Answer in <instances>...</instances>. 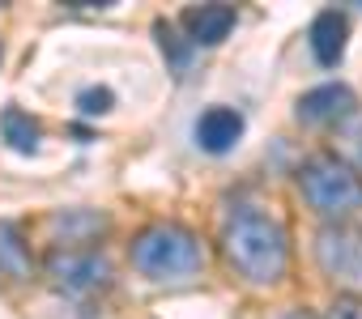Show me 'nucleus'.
<instances>
[{
	"label": "nucleus",
	"instance_id": "obj_1",
	"mask_svg": "<svg viewBox=\"0 0 362 319\" xmlns=\"http://www.w3.org/2000/svg\"><path fill=\"white\" fill-rule=\"evenodd\" d=\"M222 247L226 260L239 277H247L252 285H277L290 268V239L286 226L260 209H239L230 213V222L222 226Z\"/></svg>",
	"mask_w": 362,
	"mask_h": 319
},
{
	"label": "nucleus",
	"instance_id": "obj_2",
	"mask_svg": "<svg viewBox=\"0 0 362 319\" xmlns=\"http://www.w3.org/2000/svg\"><path fill=\"white\" fill-rule=\"evenodd\" d=\"M128 260L141 277L158 281V285H179V281H192L205 272V247L201 239L179 226V222H153L145 226L132 247H128Z\"/></svg>",
	"mask_w": 362,
	"mask_h": 319
},
{
	"label": "nucleus",
	"instance_id": "obj_3",
	"mask_svg": "<svg viewBox=\"0 0 362 319\" xmlns=\"http://www.w3.org/2000/svg\"><path fill=\"white\" fill-rule=\"evenodd\" d=\"M298 192L332 226H345L354 213H362V175L332 149L311 153L298 167Z\"/></svg>",
	"mask_w": 362,
	"mask_h": 319
},
{
	"label": "nucleus",
	"instance_id": "obj_4",
	"mask_svg": "<svg viewBox=\"0 0 362 319\" xmlns=\"http://www.w3.org/2000/svg\"><path fill=\"white\" fill-rule=\"evenodd\" d=\"M315 260L332 285L362 298V226H324L315 234Z\"/></svg>",
	"mask_w": 362,
	"mask_h": 319
},
{
	"label": "nucleus",
	"instance_id": "obj_5",
	"mask_svg": "<svg viewBox=\"0 0 362 319\" xmlns=\"http://www.w3.org/2000/svg\"><path fill=\"white\" fill-rule=\"evenodd\" d=\"M47 277L64 294H94L111 281V264L94 247H56L47 255Z\"/></svg>",
	"mask_w": 362,
	"mask_h": 319
},
{
	"label": "nucleus",
	"instance_id": "obj_6",
	"mask_svg": "<svg viewBox=\"0 0 362 319\" xmlns=\"http://www.w3.org/2000/svg\"><path fill=\"white\" fill-rule=\"evenodd\" d=\"M354 111H358V98L341 81H324V85L307 90L294 107L298 124H311V128H345L354 119Z\"/></svg>",
	"mask_w": 362,
	"mask_h": 319
},
{
	"label": "nucleus",
	"instance_id": "obj_7",
	"mask_svg": "<svg viewBox=\"0 0 362 319\" xmlns=\"http://www.w3.org/2000/svg\"><path fill=\"white\" fill-rule=\"evenodd\" d=\"M243 111H235V107H209V111H201L197 115V124H192V136H197V145L205 149V153H230L239 140H243Z\"/></svg>",
	"mask_w": 362,
	"mask_h": 319
},
{
	"label": "nucleus",
	"instance_id": "obj_8",
	"mask_svg": "<svg viewBox=\"0 0 362 319\" xmlns=\"http://www.w3.org/2000/svg\"><path fill=\"white\" fill-rule=\"evenodd\" d=\"M235 22H239L235 5H197L184 13V39L192 47H218L235 30Z\"/></svg>",
	"mask_w": 362,
	"mask_h": 319
},
{
	"label": "nucleus",
	"instance_id": "obj_9",
	"mask_svg": "<svg viewBox=\"0 0 362 319\" xmlns=\"http://www.w3.org/2000/svg\"><path fill=\"white\" fill-rule=\"evenodd\" d=\"M345 39H349V22H345V13H337V9H320V13L311 18L307 43H311V56H315L324 68L341 64V56H345Z\"/></svg>",
	"mask_w": 362,
	"mask_h": 319
},
{
	"label": "nucleus",
	"instance_id": "obj_10",
	"mask_svg": "<svg viewBox=\"0 0 362 319\" xmlns=\"http://www.w3.org/2000/svg\"><path fill=\"white\" fill-rule=\"evenodd\" d=\"M47 230L60 247H90L107 230V217L94 213V209H60V213L47 217Z\"/></svg>",
	"mask_w": 362,
	"mask_h": 319
},
{
	"label": "nucleus",
	"instance_id": "obj_11",
	"mask_svg": "<svg viewBox=\"0 0 362 319\" xmlns=\"http://www.w3.org/2000/svg\"><path fill=\"white\" fill-rule=\"evenodd\" d=\"M0 136H5L9 149H18V153H35L39 140H43V128H39V119L30 111L5 107V111H0Z\"/></svg>",
	"mask_w": 362,
	"mask_h": 319
},
{
	"label": "nucleus",
	"instance_id": "obj_12",
	"mask_svg": "<svg viewBox=\"0 0 362 319\" xmlns=\"http://www.w3.org/2000/svg\"><path fill=\"white\" fill-rule=\"evenodd\" d=\"M0 277H30V247L18 222H0Z\"/></svg>",
	"mask_w": 362,
	"mask_h": 319
},
{
	"label": "nucleus",
	"instance_id": "obj_13",
	"mask_svg": "<svg viewBox=\"0 0 362 319\" xmlns=\"http://www.w3.org/2000/svg\"><path fill=\"white\" fill-rule=\"evenodd\" d=\"M153 35H158V47H162V56H166V64H170V73L175 77H184L188 73V64H192V43L179 35L170 22H153Z\"/></svg>",
	"mask_w": 362,
	"mask_h": 319
},
{
	"label": "nucleus",
	"instance_id": "obj_14",
	"mask_svg": "<svg viewBox=\"0 0 362 319\" xmlns=\"http://www.w3.org/2000/svg\"><path fill=\"white\" fill-rule=\"evenodd\" d=\"M115 107V94L107 90V85H86L81 94H77V111L81 115H107Z\"/></svg>",
	"mask_w": 362,
	"mask_h": 319
},
{
	"label": "nucleus",
	"instance_id": "obj_15",
	"mask_svg": "<svg viewBox=\"0 0 362 319\" xmlns=\"http://www.w3.org/2000/svg\"><path fill=\"white\" fill-rule=\"evenodd\" d=\"M328 319H362V298H354V294H341V298L332 302Z\"/></svg>",
	"mask_w": 362,
	"mask_h": 319
},
{
	"label": "nucleus",
	"instance_id": "obj_16",
	"mask_svg": "<svg viewBox=\"0 0 362 319\" xmlns=\"http://www.w3.org/2000/svg\"><path fill=\"white\" fill-rule=\"evenodd\" d=\"M345 149H349V157H345V162L362 175V128H349L345 132Z\"/></svg>",
	"mask_w": 362,
	"mask_h": 319
},
{
	"label": "nucleus",
	"instance_id": "obj_17",
	"mask_svg": "<svg viewBox=\"0 0 362 319\" xmlns=\"http://www.w3.org/2000/svg\"><path fill=\"white\" fill-rule=\"evenodd\" d=\"M286 319H315V315H311V311H290Z\"/></svg>",
	"mask_w": 362,
	"mask_h": 319
}]
</instances>
